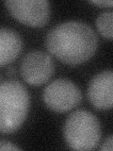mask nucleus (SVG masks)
<instances>
[{
    "mask_svg": "<svg viewBox=\"0 0 113 151\" xmlns=\"http://www.w3.org/2000/svg\"><path fill=\"white\" fill-rule=\"evenodd\" d=\"M112 22H113V12L106 11L101 12L96 18L95 25L100 34L106 39L111 41L113 38L112 30Z\"/></svg>",
    "mask_w": 113,
    "mask_h": 151,
    "instance_id": "obj_9",
    "label": "nucleus"
},
{
    "mask_svg": "<svg viewBox=\"0 0 113 151\" xmlns=\"http://www.w3.org/2000/svg\"><path fill=\"white\" fill-rule=\"evenodd\" d=\"M63 134L66 143L72 149H94L102 136L100 121L92 112L77 110L67 117Z\"/></svg>",
    "mask_w": 113,
    "mask_h": 151,
    "instance_id": "obj_3",
    "label": "nucleus"
},
{
    "mask_svg": "<svg viewBox=\"0 0 113 151\" xmlns=\"http://www.w3.org/2000/svg\"><path fill=\"white\" fill-rule=\"evenodd\" d=\"M113 73L105 70L95 75L89 83L88 98L97 110H110L113 104Z\"/></svg>",
    "mask_w": 113,
    "mask_h": 151,
    "instance_id": "obj_7",
    "label": "nucleus"
},
{
    "mask_svg": "<svg viewBox=\"0 0 113 151\" xmlns=\"http://www.w3.org/2000/svg\"><path fill=\"white\" fill-rule=\"evenodd\" d=\"M0 150H21V148L9 141L0 140Z\"/></svg>",
    "mask_w": 113,
    "mask_h": 151,
    "instance_id": "obj_10",
    "label": "nucleus"
},
{
    "mask_svg": "<svg viewBox=\"0 0 113 151\" xmlns=\"http://www.w3.org/2000/svg\"><path fill=\"white\" fill-rule=\"evenodd\" d=\"M112 149H113V140H112V135H109L105 140V142L102 144L100 150H102V151H112Z\"/></svg>",
    "mask_w": 113,
    "mask_h": 151,
    "instance_id": "obj_11",
    "label": "nucleus"
},
{
    "mask_svg": "<svg viewBox=\"0 0 113 151\" xmlns=\"http://www.w3.org/2000/svg\"><path fill=\"white\" fill-rule=\"evenodd\" d=\"M20 72L26 82L33 86L46 83L55 72V64L51 56L41 50H32L24 57Z\"/></svg>",
    "mask_w": 113,
    "mask_h": 151,
    "instance_id": "obj_6",
    "label": "nucleus"
},
{
    "mask_svg": "<svg viewBox=\"0 0 113 151\" xmlns=\"http://www.w3.org/2000/svg\"><path fill=\"white\" fill-rule=\"evenodd\" d=\"M29 93L18 80L0 83V133L17 131L24 124L29 109Z\"/></svg>",
    "mask_w": 113,
    "mask_h": 151,
    "instance_id": "obj_2",
    "label": "nucleus"
},
{
    "mask_svg": "<svg viewBox=\"0 0 113 151\" xmlns=\"http://www.w3.org/2000/svg\"><path fill=\"white\" fill-rule=\"evenodd\" d=\"M47 108L55 112H66L77 107L82 99L77 85L67 78H58L49 83L42 93Z\"/></svg>",
    "mask_w": 113,
    "mask_h": 151,
    "instance_id": "obj_4",
    "label": "nucleus"
},
{
    "mask_svg": "<svg viewBox=\"0 0 113 151\" xmlns=\"http://www.w3.org/2000/svg\"><path fill=\"white\" fill-rule=\"evenodd\" d=\"M46 48L56 59L69 65L87 61L98 47V38L87 23L71 20L58 24L48 31Z\"/></svg>",
    "mask_w": 113,
    "mask_h": 151,
    "instance_id": "obj_1",
    "label": "nucleus"
},
{
    "mask_svg": "<svg viewBox=\"0 0 113 151\" xmlns=\"http://www.w3.org/2000/svg\"><path fill=\"white\" fill-rule=\"evenodd\" d=\"M23 46L21 36L9 27H0V66L15 60Z\"/></svg>",
    "mask_w": 113,
    "mask_h": 151,
    "instance_id": "obj_8",
    "label": "nucleus"
},
{
    "mask_svg": "<svg viewBox=\"0 0 113 151\" xmlns=\"http://www.w3.org/2000/svg\"><path fill=\"white\" fill-rule=\"evenodd\" d=\"M89 3H92L96 6H101V7H111L113 5V2L111 0H92L89 1Z\"/></svg>",
    "mask_w": 113,
    "mask_h": 151,
    "instance_id": "obj_12",
    "label": "nucleus"
},
{
    "mask_svg": "<svg viewBox=\"0 0 113 151\" xmlns=\"http://www.w3.org/2000/svg\"><path fill=\"white\" fill-rule=\"evenodd\" d=\"M5 5L9 13L24 25L41 27L50 19V3L47 0H7Z\"/></svg>",
    "mask_w": 113,
    "mask_h": 151,
    "instance_id": "obj_5",
    "label": "nucleus"
}]
</instances>
